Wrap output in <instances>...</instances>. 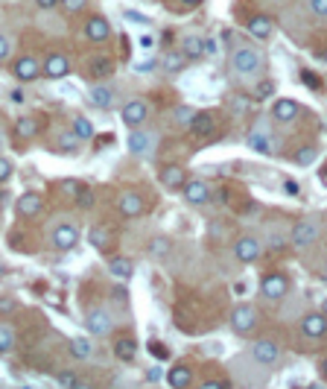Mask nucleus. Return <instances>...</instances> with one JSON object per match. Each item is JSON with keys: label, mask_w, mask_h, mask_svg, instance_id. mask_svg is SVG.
<instances>
[{"label": "nucleus", "mask_w": 327, "mask_h": 389, "mask_svg": "<svg viewBox=\"0 0 327 389\" xmlns=\"http://www.w3.org/2000/svg\"><path fill=\"white\" fill-rule=\"evenodd\" d=\"M231 74L240 82H254L266 74V53L257 44H240L231 56Z\"/></svg>", "instance_id": "f257e3e1"}, {"label": "nucleus", "mask_w": 327, "mask_h": 389, "mask_svg": "<svg viewBox=\"0 0 327 389\" xmlns=\"http://www.w3.org/2000/svg\"><path fill=\"white\" fill-rule=\"evenodd\" d=\"M321 237H324V228H321L319 217H301V220L289 228V243H293L298 252L313 249Z\"/></svg>", "instance_id": "f03ea898"}, {"label": "nucleus", "mask_w": 327, "mask_h": 389, "mask_svg": "<svg viewBox=\"0 0 327 389\" xmlns=\"http://www.w3.org/2000/svg\"><path fill=\"white\" fill-rule=\"evenodd\" d=\"M246 355H249V360H251V363H257V366L272 369V366H277V363H281L284 348L277 346L275 339H254L251 348L246 351Z\"/></svg>", "instance_id": "7ed1b4c3"}, {"label": "nucleus", "mask_w": 327, "mask_h": 389, "mask_svg": "<svg viewBox=\"0 0 327 389\" xmlns=\"http://www.w3.org/2000/svg\"><path fill=\"white\" fill-rule=\"evenodd\" d=\"M85 331H88L91 339H100V337H112L114 331V319L103 305H94L85 313Z\"/></svg>", "instance_id": "20e7f679"}, {"label": "nucleus", "mask_w": 327, "mask_h": 389, "mask_svg": "<svg viewBox=\"0 0 327 389\" xmlns=\"http://www.w3.org/2000/svg\"><path fill=\"white\" fill-rule=\"evenodd\" d=\"M257 325H260V313L254 305H237L231 310V331L237 337H251L257 331Z\"/></svg>", "instance_id": "39448f33"}, {"label": "nucleus", "mask_w": 327, "mask_h": 389, "mask_svg": "<svg viewBox=\"0 0 327 389\" xmlns=\"http://www.w3.org/2000/svg\"><path fill=\"white\" fill-rule=\"evenodd\" d=\"M263 249H266V243L260 235H240L237 243H234V258L240 263H257L263 258Z\"/></svg>", "instance_id": "423d86ee"}, {"label": "nucleus", "mask_w": 327, "mask_h": 389, "mask_svg": "<svg viewBox=\"0 0 327 389\" xmlns=\"http://www.w3.org/2000/svg\"><path fill=\"white\" fill-rule=\"evenodd\" d=\"M289 278H286V272H266L263 278H260V296L266 299V301H281V299H286L289 296Z\"/></svg>", "instance_id": "0eeeda50"}, {"label": "nucleus", "mask_w": 327, "mask_h": 389, "mask_svg": "<svg viewBox=\"0 0 327 389\" xmlns=\"http://www.w3.org/2000/svg\"><path fill=\"white\" fill-rule=\"evenodd\" d=\"M79 240H82V232H79L76 223H59V226H53V232H50V246H53L56 252H70V249H76Z\"/></svg>", "instance_id": "6e6552de"}, {"label": "nucleus", "mask_w": 327, "mask_h": 389, "mask_svg": "<svg viewBox=\"0 0 327 389\" xmlns=\"http://www.w3.org/2000/svg\"><path fill=\"white\" fill-rule=\"evenodd\" d=\"M120 120H123L129 129H140L149 120V103L143 100V97H131V100L123 103V108H120Z\"/></svg>", "instance_id": "1a4fd4ad"}, {"label": "nucleus", "mask_w": 327, "mask_h": 389, "mask_svg": "<svg viewBox=\"0 0 327 389\" xmlns=\"http://www.w3.org/2000/svg\"><path fill=\"white\" fill-rule=\"evenodd\" d=\"M181 193H184L187 205H208L213 199V188L204 179H199V176H193V179L187 176V181L181 185Z\"/></svg>", "instance_id": "9d476101"}, {"label": "nucleus", "mask_w": 327, "mask_h": 389, "mask_svg": "<svg viewBox=\"0 0 327 389\" xmlns=\"http://www.w3.org/2000/svg\"><path fill=\"white\" fill-rule=\"evenodd\" d=\"M12 77L18 85H30L35 79H41V62L35 56H18L12 62Z\"/></svg>", "instance_id": "9b49d317"}, {"label": "nucleus", "mask_w": 327, "mask_h": 389, "mask_svg": "<svg viewBox=\"0 0 327 389\" xmlns=\"http://www.w3.org/2000/svg\"><path fill=\"white\" fill-rule=\"evenodd\" d=\"M67 74H70V59H67V53H62V50H50V53L44 56L41 77L59 82V79H65Z\"/></svg>", "instance_id": "f8f14e48"}, {"label": "nucleus", "mask_w": 327, "mask_h": 389, "mask_svg": "<svg viewBox=\"0 0 327 389\" xmlns=\"http://www.w3.org/2000/svg\"><path fill=\"white\" fill-rule=\"evenodd\" d=\"M126 147H129L131 155H138V158L152 155L155 147H158V135H155V132H147L143 126H140V129H131V135H129V141H126Z\"/></svg>", "instance_id": "ddd939ff"}, {"label": "nucleus", "mask_w": 327, "mask_h": 389, "mask_svg": "<svg viewBox=\"0 0 327 389\" xmlns=\"http://www.w3.org/2000/svg\"><path fill=\"white\" fill-rule=\"evenodd\" d=\"M298 334L304 337L307 343H319V339H324V334H327V319H324V313H319V310L307 313L304 319L298 322Z\"/></svg>", "instance_id": "4468645a"}, {"label": "nucleus", "mask_w": 327, "mask_h": 389, "mask_svg": "<svg viewBox=\"0 0 327 389\" xmlns=\"http://www.w3.org/2000/svg\"><path fill=\"white\" fill-rule=\"evenodd\" d=\"M85 74H88L91 79H96V82H105V79H112L117 74V62L112 56H105V53H94L88 59V65H85Z\"/></svg>", "instance_id": "2eb2a0df"}, {"label": "nucleus", "mask_w": 327, "mask_h": 389, "mask_svg": "<svg viewBox=\"0 0 327 389\" xmlns=\"http://www.w3.org/2000/svg\"><path fill=\"white\" fill-rule=\"evenodd\" d=\"M117 211H120V217H126V220H138V217L147 214V199H143L138 190H123L117 199Z\"/></svg>", "instance_id": "dca6fc26"}, {"label": "nucleus", "mask_w": 327, "mask_h": 389, "mask_svg": "<svg viewBox=\"0 0 327 389\" xmlns=\"http://www.w3.org/2000/svg\"><path fill=\"white\" fill-rule=\"evenodd\" d=\"M85 100H88V106L96 108V112H108V108L114 106V100H117V91L108 82H94Z\"/></svg>", "instance_id": "f3484780"}, {"label": "nucleus", "mask_w": 327, "mask_h": 389, "mask_svg": "<svg viewBox=\"0 0 327 389\" xmlns=\"http://www.w3.org/2000/svg\"><path fill=\"white\" fill-rule=\"evenodd\" d=\"M301 117V106L293 100V97H277L272 103V120L277 126H289Z\"/></svg>", "instance_id": "a211bd4d"}, {"label": "nucleus", "mask_w": 327, "mask_h": 389, "mask_svg": "<svg viewBox=\"0 0 327 389\" xmlns=\"http://www.w3.org/2000/svg\"><path fill=\"white\" fill-rule=\"evenodd\" d=\"M82 35L94 44H103V41L112 39V21H108L105 15H91L82 23Z\"/></svg>", "instance_id": "6ab92c4d"}, {"label": "nucleus", "mask_w": 327, "mask_h": 389, "mask_svg": "<svg viewBox=\"0 0 327 389\" xmlns=\"http://www.w3.org/2000/svg\"><path fill=\"white\" fill-rule=\"evenodd\" d=\"M164 378H167L169 389H193V378H196V372H193L190 363H176V366L169 369Z\"/></svg>", "instance_id": "aec40b11"}, {"label": "nucleus", "mask_w": 327, "mask_h": 389, "mask_svg": "<svg viewBox=\"0 0 327 389\" xmlns=\"http://www.w3.org/2000/svg\"><path fill=\"white\" fill-rule=\"evenodd\" d=\"M15 211L21 217H27V220H32V217H39L44 211V197L39 190H27V193H21L18 202H15Z\"/></svg>", "instance_id": "412c9836"}, {"label": "nucleus", "mask_w": 327, "mask_h": 389, "mask_svg": "<svg viewBox=\"0 0 327 389\" xmlns=\"http://www.w3.org/2000/svg\"><path fill=\"white\" fill-rule=\"evenodd\" d=\"M112 351H114V357H117V360L131 363V360H138V351H140V346H138V339H135V337L120 334V337H114Z\"/></svg>", "instance_id": "4be33fe9"}, {"label": "nucleus", "mask_w": 327, "mask_h": 389, "mask_svg": "<svg viewBox=\"0 0 327 389\" xmlns=\"http://www.w3.org/2000/svg\"><path fill=\"white\" fill-rule=\"evenodd\" d=\"M158 179H161L164 188L178 190V188L187 181V167H184V164H164V167L158 170Z\"/></svg>", "instance_id": "5701e85b"}, {"label": "nucleus", "mask_w": 327, "mask_h": 389, "mask_svg": "<svg viewBox=\"0 0 327 389\" xmlns=\"http://www.w3.org/2000/svg\"><path fill=\"white\" fill-rule=\"evenodd\" d=\"M190 132L196 138H211L216 135V114L213 112H196L190 120Z\"/></svg>", "instance_id": "b1692460"}, {"label": "nucleus", "mask_w": 327, "mask_h": 389, "mask_svg": "<svg viewBox=\"0 0 327 389\" xmlns=\"http://www.w3.org/2000/svg\"><path fill=\"white\" fill-rule=\"evenodd\" d=\"M246 143H249V150L257 155H275V141L269 132H263V129H251L246 135Z\"/></svg>", "instance_id": "393cba45"}, {"label": "nucleus", "mask_w": 327, "mask_h": 389, "mask_svg": "<svg viewBox=\"0 0 327 389\" xmlns=\"http://www.w3.org/2000/svg\"><path fill=\"white\" fill-rule=\"evenodd\" d=\"M249 35L254 41H269L275 35V21L269 15H254L249 21Z\"/></svg>", "instance_id": "a878e982"}, {"label": "nucleus", "mask_w": 327, "mask_h": 389, "mask_svg": "<svg viewBox=\"0 0 327 389\" xmlns=\"http://www.w3.org/2000/svg\"><path fill=\"white\" fill-rule=\"evenodd\" d=\"M108 272L117 281H129L131 275H135V261L126 258V255H114V258H108Z\"/></svg>", "instance_id": "bb28decb"}, {"label": "nucleus", "mask_w": 327, "mask_h": 389, "mask_svg": "<svg viewBox=\"0 0 327 389\" xmlns=\"http://www.w3.org/2000/svg\"><path fill=\"white\" fill-rule=\"evenodd\" d=\"M187 62H190V59L184 56V53H181V50H167L164 56H161V70H164V74H169V77H176V74H181V70H184L187 68Z\"/></svg>", "instance_id": "cd10ccee"}, {"label": "nucleus", "mask_w": 327, "mask_h": 389, "mask_svg": "<svg viewBox=\"0 0 327 389\" xmlns=\"http://www.w3.org/2000/svg\"><path fill=\"white\" fill-rule=\"evenodd\" d=\"M112 228L108 226H91L88 228V243H91V249H96V252H105L108 246H112Z\"/></svg>", "instance_id": "c85d7f7f"}, {"label": "nucleus", "mask_w": 327, "mask_h": 389, "mask_svg": "<svg viewBox=\"0 0 327 389\" xmlns=\"http://www.w3.org/2000/svg\"><path fill=\"white\" fill-rule=\"evenodd\" d=\"M275 94H277V85H275L272 79L260 77V79L251 82V100H254V103H266V100H272Z\"/></svg>", "instance_id": "c756f323"}, {"label": "nucleus", "mask_w": 327, "mask_h": 389, "mask_svg": "<svg viewBox=\"0 0 327 389\" xmlns=\"http://www.w3.org/2000/svg\"><path fill=\"white\" fill-rule=\"evenodd\" d=\"M15 132H18V138H21V141H32V138L41 132L39 117H32V114L18 117V120H15Z\"/></svg>", "instance_id": "7c9ffc66"}, {"label": "nucleus", "mask_w": 327, "mask_h": 389, "mask_svg": "<svg viewBox=\"0 0 327 389\" xmlns=\"http://www.w3.org/2000/svg\"><path fill=\"white\" fill-rule=\"evenodd\" d=\"M147 252H149V258H152V261H167V258H169V252H173V240L164 237V235H155V237L149 240Z\"/></svg>", "instance_id": "2f4dec72"}, {"label": "nucleus", "mask_w": 327, "mask_h": 389, "mask_svg": "<svg viewBox=\"0 0 327 389\" xmlns=\"http://www.w3.org/2000/svg\"><path fill=\"white\" fill-rule=\"evenodd\" d=\"M178 50L184 53L187 59H202V56H208V53H204V39H202V35H184Z\"/></svg>", "instance_id": "473e14b6"}, {"label": "nucleus", "mask_w": 327, "mask_h": 389, "mask_svg": "<svg viewBox=\"0 0 327 389\" xmlns=\"http://www.w3.org/2000/svg\"><path fill=\"white\" fill-rule=\"evenodd\" d=\"M70 355H74V360H91L94 357V339L91 337H74L70 339Z\"/></svg>", "instance_id": "72a5a7b5"}, {"label": "nucleus", "mask_w": 327, "mask_h": 389, "mask_svg": "<svg viewBox=\"0 0 327 389\" xmlns=\"http://www.w3.org/2000/svg\"><path fill=\"white\" fill-rule=\"evenodd\" d=\"M70 132H74L79 141H91L96 129H94V123H91V120L85 117V114H76V117H74V129H70Z\"/></svg>", "instance_id": "f704fd0d"}, {"label": "nucleus", "mask_w": 327, "mask_h": 389, "mask_svg": "<svg viewBox=\"0 0 327 389\" xmlns=\"http://www.w3.org/2000/svg\"><path fill=\"white\" fill-rule=\"evenodd\" d=\"M15 346V328H12L6 319H0V355H6Z\"/></svg>", "instance_id": "c9c22d12"}, {"label": "nucleus", "mask_w": 327, "mask_h": 389, "mask_svg": "<svg viewBox=\"0 0 327 389\" xmlns=\"http://www.w3.org/2000/svg\"><path fill=\"white\" fill-rule=\"evenodd\" d=\"M316 161H319V147H313V143L295 152V164H298V167H313Z\"/></svg>", "instance_id": "e433bc0d"}, {"label": "nucleus", "mask_w": 327, "mask_h": 389, "mask_svg": "<svg viewBox=\"0 0 327 389\" xmlns=\"http://www.w3.org/2000/svg\"><path fill=\"white\" fill-rule=\"evenodd\" d=\"M269 249H275V252H281V249H286V243H289V232H281V228H269Z\"/></svg>", "instance_id": "4c0bfd02"}, {"label": "nucleus", "mask_w": 327, "mask_h": 389, "mask_svg": "<svg viewBox=\"0 0 327 389\" xmlns=\"http://www.w3.org/2000/svg\"><path fill=\"white\" fill-rule=\"evenodd\" d=\"M76 205H79V208H85V211H91L94 208V205H96V197H94V190L91 188H79V193H76V199H74Z\"/></svg>", "instance_id": "58836bf2"}, {"label": "nucleus", "mask_w": 327, "mask_h": 389, "mask_svg": "<svg viewBox=\"0 0 327 389\" xmlns=\"http://www.w3.org/2000/svg\"><path fill=\"white\" fill-rule=\"evenodd\" d=\"M12 56H15V47H12V39L6 32H0V65L12 62Z\"/></svg>", "instance_id": "ea45409f"}, {"label": "nucleus", "mask_w": 327, "mask_h": 389, "mask_svg": "<svg viewBox=\"0 0 327 389\" xmlns=\"http://www.w3.org/2000/svg\"><path fill=\"white\" fill-rule=\"evenodd\" d=\"M59 6H62L67 15H79V12H85L91 6V0H59Z\"/></svg>", "instance_id": "a19ab883"}, {"label": "nucleus", "mask_w": 327, "mask_h": 389, "mask_svg": "<svg viewBox=\"0 0 327 389\" xmlns=\"http://www.w3.org/2000/svg\"><path fill=\"white\" fill-rule=\"evenodd\" d=\"M304 3H307V12L313 18H319V21L327 18V0H304Z\"/></svg>", "instance_id": "79ce46f5"}, {"label": "nucleus", "mask_w": 327, "mask_h": 389, "mask_svg": "<svg viewBox=\"0 0 327 389\" xmlns=\"http://www.w3.org/2000/svg\"><path fill=\"white\" fill-rule=\"evenodd\" d=\"M59 147H62L65 152H76L79 150V138L74 135V132H62V135H59Z\"/></svg>", "instance_id": "37998d69"}, {"label": "nucleus", "mask_w": 327, "mask_h": 389, "mask_svg": "<svg viewBox=\"0 0 327 389\" xmlns=\"http://www.w3.org/2000/svg\"><path fill=\"white\" fill-rule=\"evenodd\" d=\"M193 114H196V108H190V106H178V108H176V123H178V126H184V129H190Z\"/></svg>", "instance_id": "c03bdc74"}, {"label": "nucleus", "mask_w": 327, "mask_h": 389, "mask_svg": "<svg viewBox=\"0 0 327 389\" xmlns=\"http://www.w3.org/2000/svg\"><path fill=\"white\" fill-rule=\"evenodd\" d=\"M123 18L131 21V23H140V27H152V21L147 15H140V12H135V9H123Z\"/></svg>", "instance_id": "a18cd8bd"}, {"label": "nucleus", "mask_w": 327, "mask_h": 389, "mask_svg": "<svg viewBox=\"0 0 327 389\" xmlns=\"http://www.w3.org/2000/svg\"><path fill=\"white\" fill-rule=\"evenodd\" d=\"M12 173H15V167H12V161L6 155H0V185H6V181L12 179Z\"/></svg>", "instance_id": "49530a36"}, {"label": "nucleus", "mask_w": 327, "mask_h": 389, "mask_svg": "<svg viewBox=\"0 0 327 389\" xmlns=\"http://www.w3.org/2000/svg\"><path fill=\"white\" fill-rule=\"evenodd\" d=\"M155 68H158V59H140V62L131 65L135 74H149V70H155Z\"/></svg>", "instance_id": "de8ad7c7"}, {"label": "nucleus", "mask_w": 327, "mask_h": 389, "mask_svg": "<svg viewBox=\"0 0 327 389\" xmlns=\"http://www.w3.org/2000/svg\"><path fill=\"white\" fill-rule=\"evenodd\" d=\"M15 310H18V301H15V299H9V296L0 299V319H9V316L15 313Z\"/></svg>", "instance_id": "09e8293b"}, {"label": "nucleus", "mask_w": 327, "mask_h": 389, "mask_svg": "<svg viewBox=\"0 0 327 389\" xmlns=\"http://www.w3.org/2000/svg\"><path fill=\"white\" fill-rule=\"evenodd\" d=\"M76 378H79V375H76V372H70V369H67V372H59V375H56L59 386H65V389H70V386H74V381H76Z\"/></svg>", "instance_id": "8fccbe9b"}, {"label": "nucleus", "mask_w": 327, "mask_h": 389, "mask_svg": "<svg viewBox=\"0 0 327 389\" xmlns=\"http://www.w3.org/2000/svg\"><path fill=\"white\" fill-rule=\"evenodd\" d=\"M196 389H228V383H225L222 378H204Z\"/></svg>", "instance_id": "3c124183"}, {"label": "nucleus", "mask_w": 327, "mask_h": 389, "mask_svg": "<svg viewBox=\"0 0 327 389\" xmlns=\"http://www.w3.org/2000/svg\"><path fill=\"white\" fill-rule=\"evenodd\" d=\"M79 181H74V179H70V181H62V193H65V197H70V199H76V193H79Z\"/></svg>", "instance_id": "603ef678"}, {"label": "nucleus", "mask_w": 327, "mask_h": 389, "mask_svg": "<svg viewBox=\"0 0 327 389\" xmlns=\"http://www.w3.org/2000/svg\"><path fill=\"white\" fill-rule=\"evenodd\" d=\"M9 100L15 103V106H23V103H27V91H23L21 85H18V88H12V91H9Z\"/></svg>", "instance_id": "864d4df0"}, {"label": "nucleus", "mask_w": 327, "mask_h": 389, "mask_svg": "<svg viewBox=\"0 0 327 389\" xmlns=\"http://www.w3.org/2000/svg\"><path fill=\"white\" fill-rule=\"evenodd\" d=\"M149 348H152V357H155V360H169V348H167V346L149 343Z\"/></svg>", "instance_id": "5fc2aeb1"}, {"label": "nucleus", "mask_w": 327, "mask_h": 389, "mask_svg": "<svg viewBox=\"0 0 327 389\" xmlns=\"http://www.w3.org/2000/svg\"><path fill=\"white\" fill-rule=\"evenodd\" d=\"M138 47H140V50H152V47H155V39H152L149 32H143L140 39H138Z\"/></svg>", "instance_id": "6e6d98bb"}, {"label": "nucleus", "mask_w": 327, "mask_h": 389, "mask_svg": "<svg viewBox=\"0 0 327 389\" xmlns=\"http://www.w3.org/2000/svg\"><path fill=\"white\" fill-rule=\"evenodd\" d=\"M35 6H39L41 12H50V9L59 6V0H35Z\"/></svg>", "instance_id": "4d7b16f0"}, {"label": "nucleus", "mask_w": 327, "mask_h": 389, "mask_svg": "<svg viewBox=\"0 0 327 389\" xmlns=\"http://www.w3.org/2000/svg\"><path fill=\"white\" fill-rule=\"evenodd\" d=\"M284 190L289 193V197H298V193H301V190H298V185H295L293 179H286V181H284Z\"/></svg>", "instance_id": "13d9d810"}, {"label": "nucleus", "mask_w": 327, "mask_h": 389, "mask_svg": "<svg viewBox=\"0 0 327 389\" xmlns=\"http://www.w3.org/2000/svg\"><path fill=\"white\" fill-rule=\"evenodd\" d=\"M70 389H94V386H91L88 381H79V378H76V381H74V386H70Z\"/></svg>", "instance_id": "bf43d9fd"}, {"label": "nucleus", "mask_w": 327, "mask_h": 389, "mask_svg": "<svg viewBox=\"0 0 327 389\" xmlns=\"http://www.w3.org/2000/svg\"><path fill=\"white\" fill-rule=\"evenodd\" d=\"M307 389H327V386H324V381H313Z\"/></svg>", "instance_id": "052dcab7"}, {"label": "nucleus", "mask_w": 327, "mask_h": 389, "mask_svg": "<svg viewBox=\"0 0 327 389\" xmlns=\"http://www.w3.org/2000/svg\"><path fill=\"white\" fill-rule=\"evenodd\" d=\"M3 147H6V132L0 129V150H3Z\"/></svg>", "instance_id": "680f3d73"}, {"label": "nucleus", "mask_w": 327, "mask_h": 389, "mask_svg": "<svg viewBox=\"0 0 327 389\" xmlns=\"http://www.w3.org/2000/svg\"><path fill=\"white\" fill-rule=\"evenodd\" d=\"M181 3H187V6H199L202 0H181Z\"/></svg>", "instance_id": "e2e57ef3"}, {"label": "nucleus", "mask_w": 327, "mask_h": 389, "mask_svg": "<svg viewBox=\"0 0 327 389\" xmlns=\"http://www.w3.org/2000/svg\"><path fill=\"white\" fill-rule=\"evenodd\" d=\"M15 389H32V386H27V383H23V386H15Z\"/></svg>", "instance_id": "0e129e2a"}, {"label": "nucleus", "mask_w": 327, "mask_h": 389, "mask_svg": "<svg viewBox=\"0 0 327 389\" xmlns=\"http://www.w3.org/2000/svg\"><path fill=\"white\" fill-rule=\"evenodd\" d=\"M3 272H6V270H3V266H0V275H3Z\"/></svg>", "instance_id": "69168bd1"}]
</instances>
